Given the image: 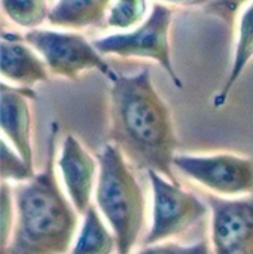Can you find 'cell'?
<instances>
[{
  "mask_svg": "<svg viewBox=\"0 0 253 254\" xmlns=\"http://www.w3.org/2000/svg\"><path fill=\"white\" fill-rule=\"evenodd\" d=\"M49 0H1L4 15L22 28H37L49 19Z\"/></svg>",
  "mask_w": 253,
  "mask_h": 254,
  "instance_id": "cell-15",
  "label": "cell"
},
{
  "mask_svg": "<svg viewBox=\"0 0 253 254\" xmlns=\"http://www.w3.org/2000/svg\"><path fill=\"white\" fill-rule=\"evenodd\" d=\"M248 1H253V0H210L207 6L212 13H216L227 22L233 24L237 12Z\"/></svg>",
  "mask_w": 253,
  "mask_h": 254,
  "instance_id": "cell-20",
  "label": "cell"
},
{
  "mask_svg": "<svg viewBox=\"0 0 253 254\" xmlns=\"http://www.w3.org/2000/svg\"><path fill=\"white\" fill-rule=\"evenodd\" d=\"M137 254H213V249L212 244L207 241H200L191 246L164 241L152 246H145V249Z\"/></svg>",
  "mask_w": 253,
  "mask_h": 254,
  "instance_id": "cell-19",
  "label": "cell"
},
{
  "mask_svg": "<svg viewBox=\"0 0 253 254\" xmlns=\"http://www.w3.org/2000/svg\"><path fill=\"white\" fill-rule=\"evenodd\" d=\"M146 12V0H116L107 15V25L119 30L134 28L142 24Z\"/></svg>",
  "mask_w": 253,
  "mask_h": 254,
  "instance_id": "cell-16",
  "label": "cell"
},
{
  "mask_svg": "<svg viewBox=\"0 0 253 254\" xmlns=\"http://www.w3.org/2000/svg\"><path fill=\"white\" fill-rule=\"evenodd\" d=\"M1 253L7 249L9 241L12 238L13 226H15V199H13V189L7 182H1Z\"/></svg>",
  "mask_w": 253,
  "mask_h": 254,
  "instance_id": "cell-18",
  "label": "cell"
},
{
  "mask_svg": "<svg viewBox=\"0 0 253 254\" xmlns=\"http://www.w3.org/2000/svg\"><path fill=\"white\" fill-rule=\"evenodd\" d=\"M113 4V0H58L48 21L57 27L82 30L103 22Z\"/></svg>",
  "mask_w": 253,
  "mask_h": 254,
  "instance_id": "cell-12",
  "label": "cell"
},
{
  "mask_svg": "<svg viewBox=\"0 0 253 254\" xmlns=\"http://www.w3.org/2000/svg\"><path fill=\"white\" fill-rule=\"evenodd\" d=\"M0 91V125L3 135L21 158L33 167L30 100L36 98V92L25 86H10L7 83H1Z\"/></svg>",
  "mask_w": 253,
  "mask_h": 254,
  "instance_id": "cell-10",
  "label": "cell"
},
{
  "mask_svg": "<svg viewBox=\"0 0 253 254\" xmlns=\"http://www.w3.org/2000/svg\"><path fill=\"white\" fill-rule=\"evenodd\" d=\"M0 58L3 79L18 86L30 88L34 83L49 79L46 63L36 55L34 49L19 34H1Z\"/></svg>",
  "mask_w": 253,
  "mask_h": 254,
  "instance_id": "cell-11",
  "label": "cell"
},
{
  "mask_svg": "<svg viewBox=\"0 0 253 254\" xmlns=\"http://www.w3.org/2000/svg\"><path fill=\"white\" fill-rule=\"evenodd\" d=\"M213 254H253V193L240 198L209 195Z\"/></svg>",
  "mask_w": 253,
  "mask_h": 254,
  "instance_id": "cell-8",
  "label": "cell"
},
{
  "mask_svg": "<svg viewBox=\"0 0 253 254\" xmlns=\"http://www.w3.org/2000/svg\"><path fill=\"white\" fill-rule=\"evenodd\" d=\"M95 204L115 234L118 254H131L145 226V196L131 164L113 143H106L98 156Z\"/></svg>",
  "mask_w": 253,
  "mask_h": 254,
  "instance_id": "cell-3",
  "label": "cell"
},
{
  "mask_svg": "<svg viewBox=\"0 0 253 254\" xmlns=\"http://www.w3.org/2000/svg\"><path fill=\"white\" fill-rule=\"evenodd\" d=\"M82 226L69 254H113L118 252L115 234L104 222L97 205L82 214Z\"/></svg>",
  "mask_w": 253,
  "mask_h": 254,
  "instance_id": "cell-13",
  "label": "cell"
},
{
  "mask_svg": "<svg viewBox=\"0 0 253 254\" xmlns=\"http://www.w3.org/2000/svg\"><path fill=\"white\" fill-rule=\"evenodd\" d=\"M148 177L152 186L154 211L152 226L143 240V246L177 238L207 216L209 204L185 190L179 182H173L157 171H148Z\"/></svg>",
  "mask_w": 253,
  "mask_h": 254,
  "instance_id": "cell-5",
  "label": "cell"
},
{
  "mask_svg": "<svg viewBox=\"0 0 253 254\" xmlns=\"http://www.w3.org/2000/svg\"><path fill=\"white\" fill-rule=\"evenodd\" d=\"M57 131L52 124L43 170L13 188L15 226L1 254H69L73 247L81 214L57 180Z\"/></svg>",
  "mask_w": 253,
  "mask_h": 254,
  "instance_id": "cell-2",
  "label": "cell"
},
{
  "mask_svg": "<svg viewBox=\"0 0 253 254\" xmlns=\"http://www.w3.org/2000/svg\"><path fill=\"white\" fill-rule=\"evenodd\" d=\"M109 92V137L131 167L177 182L173 161L179 140L171 112L157 92L151 71L115 74Z\"/></svg>",
  "mask_w": 253,
  "mask_h": 254,
  "instance_id": "cell-1",
  "label": "cell"
},
{
  "mask_svg": "<svg viewBox=\"0 0 253 254\" xmlns=\"http://www.w3.org/2000/svg\"><path fill=\"white\" fill-rule=\"evenodd\" d=\"M173 12L169 6L157 3L149 16L128 33H116L97 39L94 46L103 55L122 58H148L157 61L170 76L174 86L182 88V80L174 70L170 49V27Z\"/></svg>",
  "mask_w": 253,
  "mask_h": 254,
  "instance_id": "cell-4",
  "label": "cell"
},
{
  "mask_svg": "<svg viewBox=\"0 0 253 254\" xmlns=\"http://www.w3.org/2000/svg\"><path fill=\"white\" fill-rule=\"evenodd\" d=\"M57 165L72 204L82 216L91 205L98 182V159L73 135L67 134L63 140L61 153Z\"/></svg>",
  "mask_w": 253,
  "mask_h": 254,
  "instance_id": "cell-9",
  "label": "cell"
},
{
  "mask_svg": "<svg viewBox=\"0 0 253 254\" xmlns=\"http://www.w3.org/2000/svg\"><path fill=\"white\" fill-rule=\"evenodd\" d=\"M22 39L42 55L54 76L75 80L86 70H98L110 80L116 74L94 43L79 33L33 28Z\"/></svg>",
  "mask_w": 253,
  "mask_h": 254,
  "instance_id": "cell-6",
  "label": "cell"
},
{
  "mask_svg": "<svg viewBox=\"0 0 253 254\" xmlns=\"http://www.w3.org/2000/svg\"><path fill=\"white\" fill-rule=\"evenodd\" d=\"M173 167L216 196L240 198L253 193V159L234 155H176Z\"/></svg>",
  "mask_w": 253,
  "mask_h": 254,
  "instance_id": "cell-7",
  "label": "cell"
},
{
  "mask_svg": "<svg viewBox=\"0 0 253 254\" xmlns=\"http://www.w3.org/2000/svg\"><path fill=\"white\" fill-rule=\"evenodd\" d=\"M164 3L176 4V6H185V7H192V6H206L209 4L210 0H160Z\"/></svg>",
  "mask_w": 253,
  "mask_h": 254,
  "instance_id": "cell-21",
  "label": "cell"
},
{
  "mask_svg": "<svg viewBox=\"0 0 253 254\" xmlns=\"http://www.w3.org/2000/svg\"><path fill=\"white\" fill-rule=\"evenodd\" d=\"M253 58V1L249 4V7L242 13L240 25H239V40L236 45L234 60L231 65L230 76L227 82L224 83L221 92L215 97L213 104L216 109H221L233 91L234 85L239 82L240 76L243 74L245 68L248 67L249 61Z\"/></svg>",
  "mask_w": 253,
  "mask_h": 254,
  "instance_id": "cell-14",
  "label": "cell"
},
{
  "mask_svg": "<svg viewBox=\"0 0 253 254\" xmlns=\"http://www.w3.org/2000/svg\"><path fill=\"white\" fill-rule=\"evenodd\" d=\"M34 168L30 167L21 155L12 150L6 140H1V182L24 183L34 177Z\"/></svg>",
  "mask_w": 253,
  "mask_h": 254,
  "instance_id": "cell-17",
  "label": "cell"
}]
</instances>
